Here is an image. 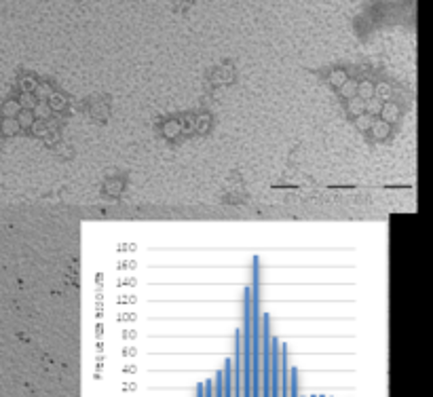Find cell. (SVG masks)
<instances>
[{"instance_id": "30bf717a", "label": "cell", "mask_w": 433, "mask_h": 397, "mask_svg": "<svg viewBox=\"0 0 433 397\" xmlns=\"http://www.w3.org/2000/svg\"><path fill=\"white\" fill-rule=\"evenodd\" d=\"M214 78H216L218 83H226V81H231V78H233V68H231V66H222V68H220L218 72H216Z\"/></svg>"}, {"instance_id": "2e32d148", "label": "cell", "mask_w": 433, "mask_h": 397, "mask_svg": "<svg viewBox=\"0 0 433 397\" xmlns=\"http://www.w3.org/2000/svg\"><path fill=\"white\" fill-rule=\"evenodd\" d=\"M17 123H19V127H32L34 125V114L28 110V112H19V119H17Z\"/></svg>"}, {"instance_id": "3957f363", "label": "cell", "mask_w": 433, "mask_h": 397, "mask_svg": "<svg viewBox=\"0 0 433 397\" xmlns=\"http://www.w3.org/2000/svg\"><path fill=\"white\" fill-rule=\"evenodd\" d=\"M372 135H374V139H385L387 135H389V123H385V121H376V123H372Z\"/></svg>"}, {"instance_id": "5b68a950", "label": "cell", "mask_w": 433, "mask_h": 397, "mask_svg": "<svg viewBox=\"0 0 433 397\" xmlns=\"http://www.w3.org/2000/svg\"><path fill=\"white\" fill-rule=\"evenodd\" d=\"M180 131H182V125H180L178 121H169V123H165V125H163V135L169 137V139H173L175 135L180 133Z\"/></svg>"}, {"instance_id": "7c38bea8", "label": "cell", "mask_w": 433, "mask_h": 397, "mask_svg": "<svg viewBox=\"0 0 433 397\" xmlns=\"http://www.w3.org/2000/svg\"><path fill=\"white\" fill-rule=\"evenodd\" d=\"M355 125H357V129L359 131H366V129H370L372 127V119H370V114H359L357 117V121H355Z\"/></svg>"}, {"instance_id": "d6986e66", "label": "cell", "mask_w": 433, "mask_h": 397, "mask_svg": "<svg viewBox=\"0 0 433 397\" xmlns=\"http://www.w3.org/2000/svg\"><path fill=\"white\" fill-rule=\"evenodd\" d=\"M32 129H34V133H36L38 137H45V135H47V125H45V121H34Z\"/></svg>"}, {"instance_id": "5bb4252c", "label": "cell", "mask_w": 433, "mask_h": 397, "mask_svg": "<svg viewBox=\"0 0 433 397\" xmlns=\"http://www.w3.org/2000/svg\"><path fill=\"white\" fill-rule=\"evenodd\" d=\"M121 190H123V182H119V180L106 182V192H108V195L117 197V195H121Z\"/></svg>"}, {"instance_id": "7402d4cb", "label": "cell", "mask_w": 433, "mask_h": 397, "mask_svg": "<svg viewBox=\"0 0 433 397\" xmlns=\"http://www.w3.org/2000/svg\"><path fill=\"white\" fill-rule=\"evenodd\" d=\"M197 123H199V131H207V127H209V117H207V114H203V117H201Z\"/></svg>"}, {"instance_id": "ba28073f", "label": "cell", "mask_w": 433, "mask_h": 397, "mask_svg": "<svg viewBox=\"0 0 433 397\" xmlns=\"http://www.w3.org/2000/svg\"><path fill=\"white\" fill-rule=\"evenodd\" d=\"M340 89V95L342 98H355L357 95V83H353V81H344V85L342 87H338Z\"/></svg>"}, {"instance_id": "9c48e42d", "label": "cell", "mask_w": 433, "mask_h": 397, "mask_svg": "<svg viewBox=\"0 0 433 397\" xmlns=\"http://www.w3.org/2000/svg\"><path fill=\"white\" fill-rule=\"evenodd\" d=\"M349 110H351L353 114H357V117H359V114H364V112H366V102H364V100H359L357 95H355V98H351Z\"/></svg>"}, {"instance_id": "7a4b0ae2", "label": "cell", "mask_w": 433, "mask_h": 397, "mask_svg": "<svg viewBox=\"0 0 433 397\" xmlns=\"http://www.w3.org/2000/svg\"><path fill=\"white\" fill-rule=\"evenodd\" d=\"M357 98L359 100H370V98H374V85L370 83V81H361L359 85H357Z\"/></svg>"}, {"instance_id": "277c9868", "label": "cell", "mask_w": 433, "mask_h": 397, "mask_svg": "<svg viewBox=\"0 0 433 397\" xmlns=\"http://www.w3.org/2000/svg\"><path fill=\"white\" fill-rule=\"evenodd\" d=\"M19 112H21V106H19V102H15V100H8V102H4V106H2V114H4L6 119H15Z\"/></svg>"}, {"instance_id": "44dd1931", "label": "cell", "mask_w": 433, "mask_h": 397, "mask_svg": "<svg viewBox=\"0 0 433 397\" xmlns=\"http://www.w3.org/2000/svg\"><path fill=\"white\" fill-rule=\"evenodd\" d=\"M32 112H34V117L45 119V117H47V112H49V106H45V104H36V106L32 108Z\"/></svg>"}, {"instance_id": "6da1fadb", "label": "cell", "mask_w": 433, "mask_h": 397, "mask_svg": "<svg viewBox=\"0 0 433 397\" xmlns=\"http://www.w3.org/2000/svg\"><path fill=\"white\" fill-rule=\"evenodd\" d=\"M378 114H383V121L391 125V123L397 121V117H400V108H397L395 104H387V106H383L381 112H378Z\"/></svg>"}, {"instance_id": "8fae6325", "label": "cell", "mask_w": 433, "mask_h": 397, "mask_svg": "<svg viewBox=\"0 0 433 397\" xmlns=\"http://www.w3.org/2000/svg\"><path fill=\"white\" fill-rule=\"evenodd\" d=\"M66 106V100L57 93H51L49 95V110H61Z\"/></svg>"}, {"instance_id": "9a60e30c", "label": "cell", "mask_w": 433, "mask_h": 397, "mask_svg": "<svg viewBox=\"0 0 433 397\" xmlns=\"http://www.w3.org/2000/svg\"><path fill=\"white\" fill-rule=\"evenodd\" d=\"M36 104H38V102L34 100V95H32V93H23V95H21V100H19V106H21V108H25V110H32Z\"/></svg>"}, {"instance_id": "e0dca14e", "label": "cell", "mask_w": 433, "mask_h": 397, "mask_svg": "<svg viewBox=\"0 0 433 397\" xmlns=\"http://www.w3.org/2000/svg\"><path fill=\"white\" fill-rule=\"evenodd\" d=\"M366 108H368V112H372V114H378V112H381V108H383V102H381V100H378L376 95H374V98H370V100H368Z\"/></svg>"}, {"instance_id": "8992f818", "label": "cell", "mask_w": 433, "mask_h": 397, "mask_svg": "<svg viewBox=\"0 0 433 397\" xmlns=\"http://www.w3.org/2000/svg\"><path fill=\"white\" fill-rule=\"evenodd\" d=\"M344 81H349V76H347L344 70H332V74H330V85L332 87H342Z\"/></svg>"}, {"instance_id": "52a82bcc", "label": "cell", "mask_w": 433, "mask_h": 397, "mask_svg": "<svg viewBox=\"0 0 433 397\" xmlns=\"http://www.w3.org/2000/svg\"><path fill=\"white\" fill-rule=\"evenodd\" d=\"M19 123H17V119H4L2 121V133L4 135H15L17 131H19Z\"/></svg>"}, {"instance_id": "ac0fdd59", "label": "cell", "mask_w": 433, "mask_h": 397, "mask_svg": "<svg viewBox=\"0 0 433 397\" xmlns=\"http://www.w3.org/2000/svg\"><path fill=\"white\" fill-rule=\"evenodd\" d=\"M36 85H38V83L34 81L32 76H25L23 81H21V89H23V93H32L34 89H36Z\"/></svg>"}, {"instance_id": "ffe728a7", "label": "cell", "mask_w": 433, "mask_h": 397, "mask_svg": "<svg viewBox=\"0 0 433 397\" xmlns=\"http://www.w3.org/2000/svg\"><path fill=\"white\" fill-rule=\"evenodd\" d=\"M34 91H36V98H40V100H45V98L49 100V95L53 93L49 85H36V89H34Z\"/></svg>"}, {"instance_id": "4fadbf2b", "label": "cell", "mask_w": 433, "mask_h": 397, "mask_svg": "<svg viewBox=\"0 0 433 397\" xmlns=\"http://www.w3.org/2000/svg\"><path fill=\"white\" fill-rule=\"evenodd\" d=\"M374 93L378 95V100H387L389 95H391V87H389L387 83H378L374 87Z\"/></svg>"}]
</instances>
